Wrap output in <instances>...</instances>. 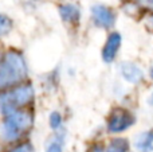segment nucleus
I'll list each match as a JSON object with an SVG mask.
<instances>
[{
	"mask_svg": "<svg viewBox=\"0 0 153 152\" xmlns=\"http://www.w3.org/2000/svg\"><path fill=\"white\" fill-rule=\"evenodd\" d=\"M151 75H152V78H153V70H152V72H151Z\"/></svg>",
	"mask_w": 153,
	"mask_h": 152,
	"instance_id": "obj_18",
	"label": "nucleus"
},
{
	"mask_svg": "<svg viewBox=\"0 0 153 152\" xmlns=\"http://www.w3.org/2000/svg\"><path fill=\"white\" fill-rule=\"evenodd\" d=\"M59 15L62 16L66 23L76 24L81 19V12L79 8L75 4H62L59 5Z\"/></svg>",
	"mask_w": 153,
	"mask_h": 152,
	"instance_id": "obj_8",
	"label": "nucleus"
},
{
	"mask_svg": "<svg viewBox=\"0 0 153 152\" xmlns=\"http://www.w3.org/2000/svg\"><path fill=\"white\" fill-rule=\"evenodd\" d=\"M129 151V142L126 139H113L106 147L105 152H128Z\"/></svg>",
	"mask_w": 153,
	"mask_h": 152,
	"instance_id": "obj_10",
	"label": "nucleus"
},
{
	"mask_svg": "<svg viewBox=\"0 0 153 152\" xmlns=\"http://www.w3.org/2000/svg\"><path fill=\"white\" fill-rule=\"evenodd\" d=\"M121 42L122 38L118 32H111L108 37L102 50V59L106 63H110V62H113L116 59L117 53H118L120 47H121Z\"/></svg>",
	"mask_w": 153,
	"mask_h": 152,
	"instance_id": "obj_6",
	"label": "nucleus"
},
{
	"mask_svg": "<svg viewBox=\"0 0 153 152\" xmlns=\"http://www.w3.org/2000/svg\"><path fill=\"white\" fill-rule=\"evenodd\" d=\"M62 125V116L58 112H53L50 115V127L53 129H59Z\"/></svg>",
	"mask_w": 153,
	"mask_h": 152,
	"instance_id": "obj_12",
	"label": "nucleus"
},
{
	"mask_svg": "<svg viewBox=\"0 0 153 152\" xmlns=\"http://www.w3.org/2000/svg\"><path fill=\"white\" fill-rule=\"evenodd\" d=\"M28 74L24 57L16 50H8L0 59V90H7L23 80Z\"/></svg>",
	"mask_w": 153,
	"mask_h": 152,
	"instance_id": "obj_1",
	"label": "nucleus"
},
{
	"mask_svg": "<svg viewBox=\"0 0 153 152\" xmlns=\"http://www.w3.org/2000/svg\"><path fill=\"white\" fill-rule=\"evenodd\" d=\"M149 102H151V105H153V93H152V96L149 97Z\"/></svg>",
	"mask_w": 153,
	"mask_h": 152,
	"instance_id": "obj_17",
	"label": "nucleus"
},
{
	"mask_svg": "<svg viewBox=\"0 0 153 152\" xmlns=\"http://www.w3.org/2000/svg\"><path fill=\"white\" fill-rule=\"evenodd\" d=\"M12 30V20L7 15L0 13V37H4Z\"/></svg>",
	"mask_w": 153,
	"mask_h": 152,
	"instance_id": "obj_11",
	"label": "nucleus"
},
{
	"mask_svg": "<svg viewBox=\"0 0 153 152\" xmlns=\"http://www.w3.org/2000/svg\"><path fill=\"white\" fill-rule=\"evenodd\" d=\"M136 145H137V148L141 152H152L153 151V129L141 135L138 137Z\"/></svg>",
	"mask_w": 153,
	"mask_h": 152,
	"instance_id": "obj_9",
	"label": "nucleus"
},
{
	"mask_svg": "<svg viewBox=\"0 0 153 152\" xmlns=\"http://www.w3.org/2000/svg\"><path fill=\"white\" fill-rule=\"evenodd\" d=\"M8 152H34V148H32V145L30 143H23V144L12 148V150Z\"/></svg>",
	"mask_w": 153,
	"mask_h": 152,
	"instance_id": "obj_14",
	"label": "nucleus"
},
{
	"mask_svg": "<svg viewBox=\"0 0 153 152\" xmlns=\"http://www.w3.org/2000/svg\"><path fill=\"white\" fill-rule=\"evenodd\" d=\"M86 152H105V150H103V145L102 144H100V143H95V144H93Z\"/></svg>",
	"mask_w": 153,
	"mask_h": 152,
	"instance_id": "obj_15",
	"label": "nucleus"
},
{
	"mask_svg": "<svg viewBox=\"0 0 153 152\" xmlns=\"http://www.w3.org/2000/svg\"><path fill=\"white\" fill-rule=\"evenodd\" d=\"M138 1H140L141 4L144 5V7H146V8H153V0H138Z\"/></svg>",
	"mask_w": 153,
	"mask_h": 152,
	"instance_id": "obj_16",
	"label": "nucleus"
},
{
	"mask_svg": "<svg viewBox=\"0 0 153 152\" xmlns=\"http://www.w3.org/2000/svg\"><path fill=\"white\" fill-rule=\"evenodd\" d=\"M120 73H121L124 80H126L128 82H130V83H134V85L140 83L144 78L143 70H141L137 65L132 63V62H124V63H121V66H120Z\"/></svg>",
	"mask_w": 153,
	"mask_h": 152,
	"instance_id": "obj_7",
	"label": "nucleus"
},
{
	"mask_svg": "<svg viewBox=\"0 0 153 152\" xmlns=\"http://www.w3.org/2000/svg\"><path fill=\"white\" fill-rule=\"evenodd\" d=\"M136 118L128 109L116 108L108 117V131L110 133H121L134 124Z\"/></svg>",
	"mask_w": 153,
	"mask_h": 152,
	"instance_id": "obj_4",
	"label": "nucleus"
},
{
	"mask_svg": "<svg viewBox=\"0 0 153 152\" xmlns=\"http://www.w3.org/2000/svg\"><path fill=\"white\" fill-rule=\"evenodd\" d=\"M46 152H62V139H56L51 142Z\"/></svg>",
	"mask_w": 153,
	"mask_h": 152,
	"instance_id": "obj_13",
	"label": "nucleus"
},
{
	"mask_svg": "<svg viewBox=\"0 0 153 152\" xmlns=\"http://www.w3.org/2000/svg\"><path fill=\"white\" fill-rule=\"evenodd\" d=\"M34 117L28 110H15L5 115L0 125V136L5 142H15L23 133H26L32 125Z\"/></svg>",
	"mask_w": 153,
	"mask_h": 152,
	"instance_id": "obj_2",
	"label": "nucleus"
},
{
	"mask_svg": "<svg viewBox=\"0 0 153 152\" xmlns=\"http://www.w3.org/2000/svg\"><path fill=\"white\" fill-rule=\"evenodd\" d=\"M152 23H153V19H152Z\"/></svg>",
	"mask_w": 153,
	"mask_h": 152,
	"instance_id": "obj_19",
	"label": "nucleus"
},
{
	"mask_svg": "<svg viewBox=\"0 0 153 152\" xmlns=\"http://www.w3.org/2000/svg\"><path fill=\"white\" fill-rule=\"evenodd\" d=\"M34 88L31 85H22L0 94V113L8 115L22 109L34 100Z\"/></svg>",
	"mask_w": 153,
	"mask_h": 152,
	"instance_id": "obj_3",
	"label": "nucleus"
},
{
	"mask_svg": "<svg viewBox=\"0 0 153 152\" xmlns=\"http://www.w3.org/2000/svg\"><path fill=\"white\" fill-rule=\"evenodd\" d=\"M91 18L97 27L109 28L114 23V12L109 7L102 4H95L91 8Z\"/></svg>",
	"mask_w": 153,
	"mask_h": 152,
	"instance_id": "obj_5",
	"label": "nucleus"
}]
</instances>
